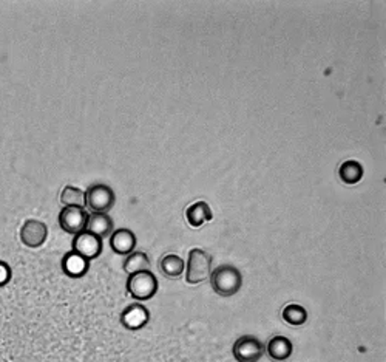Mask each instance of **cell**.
Segmentation results:
<instances>
[{
	"instance_id": "6da1fadb",
	"label": "cell",
	"mask_w": 386,
	"mask_h": 362,
	"mask_svg": "<svg viewBox=\"0 0 386 362\" xmlns=\"http://www.w3.org/2000/svg\"><path fill=\"white\" fill-rule=\"evenodd\" d=\"M210 285L216 295L229 297L236 295L243 285L241 273L232 265H221L210 274Z\"/></svg>"
},
{
	"instance_id": "7a4b0ae2",
	"label": "cell",
	"mask_w": 386,
	"mask_h": 362,
	"mask_svg": "<svg viewBox=\"0 0 386 362\" xmlns=\"http://www.w3.org/2000/svg\"><path fill=\"white\" fill-rule=\"evenodd\" d=\"M212 257H210L206 251L199 248H193L189 253L187 260V274L186 279L192 285L204 282L212 274Z\"/></svg>"
},
{
	"instance_id": "3957f363",
	"label": "cell",
	"mask_w": 386,
	"mask_h": 362,
	"mask_svg": "<svg viewBox=\"0 0 386 362\" xmlns=\"http://www.w3.org/2000/svg\"><path fill=\"white\" fill-rule=\"evenodd\" d=\"M127 291L136 300H148L156 295L158 279L150 271L131 274L127 280Z\"/></svg>"
},
{
	"instance_id": "277c9868",
	"label": "cell",
	"mask_w": 386,
	"mask_h": 362,
	"mask_svg": "<svg viewBox=\"0 0 386 362\" xmlns=\"http://www.w3.org/2000/svg\"><path fill=\"white\" fill-rule=\"evenodd\" d=\"M116 197L113 189L105 185H93L85 192V206L92 212L107 214L115 206Z\"/></svg>"
},
{
	"instance_id": "5b68a950",
	"label": "cell",
	"mask_w": 386,
	"mask_h": 362,
	"mask_svg": "<svg viewBox=\"0 0 386 362\" xmlns=\"http://www.w3.org/2000/svg\"><path fill=\"white\" fill-rule=\"evenodd\" d=\"M265 355V346L255 336H241L233 344V356L238 362H258Z\"/></svg>"
},
{
	"instance_id": "8992f818",
	"label": "cell",
	"mask_w": 386,
	"mask_h": 362,
	"mask_svg": "<svg viewBox=\"0 0 386 362\" xmlns=\"http://www.w3.org/2000/svg\"><path fill=\"white\" fill-rule=\"evenodd\" d=\"M90 215L84 208H64L59 214V225L68 234L77 236L87 229Z\"/></svg>"
},
{
	"instance_id": "52a82bcc",
	"label": "cell",
	"mask_w": 386,
	"mask_h": 362,
	"mask_svg": "<svg viewBox=\"0 0 386 362\" xmlns=\"http://www.w3.org/2000/svg\"><path fill=\"white\" fill-rule=\"evenodd\" d=\"M72 245L75 253L89 258V260L96 258L102 253V238L92 234L89 231H84L81 234L75 236Z\"/></svg>"
},
{
	"instance_id": "ba28073f",
	"label": "cell",
	"mask_w": 386,
	"mask_h": 362,
	"mask_svg": "<svg viewBox=\"0 0 386 362\" xmlns=\"http://www.w3.org/2000/svg\"><path fill=\"white\" fill-rule=\"evenodd\" d=\"M48 237V228L39 220H26L21 228V240L28 248H38L43 245Z\"/></svg>"
},
{
	"instance_id": "9c48e42d",
	"label": "cell",
	"mask_w": 386,
	"mask_h": 362,
	"mask_svg": "<svg viewBox=\"0 0 386 362\" xmlns=\"http://www.w3.org/2000/svg\"><path fill=\"white\" fill-rule=\"evenodd\" d=\"M148 321H150V313L141 304H133L127 307L121 314V324L131 331L144 329Z\"/></svg>"
},
{
	"instance_id": "30bf717a",
	"label": "cell",
	"mask_w": 386,
	"mask_h": 362,
	"mask_svg": "<svg viewBox=\"0 0 386 362\" xmlns=\"http://www.w3.org/2000/svg\"><path fill=\"white\" fill-rule=\"evenodd\" d=\"M110 248L119 256H128L136 248V236L130 229H118L110 237Z\"/></svg>"
},
{
	"instance_id": "8fae6325",
	"label": "cell",
	"mask_w": 386,
	"mask_h": 362,
	"mask_svg": "<svg viewBox=\"0 0 386 362\" xmlns=\"http://www.w3.org/2000/svg\"><path fill=\"white\" fill-rule=\"evenodd\" d=\"M90 270V260L75 251H70L62 258V271L68 278H82Z\"/></svg>"
},
{
	"instance_id": "7c38bea8",
	"label": "cell",
	"mask_w": 386,
	"mask_h": 362,
	"mask_svg": "<svg viewBox=\"0 0 386 362\" xmlns=\"http://www.w3.org/2000/svg\"><path fill=\"white\" fill-rule=\"evenodd\" d=\"M92 232V234L98 236L101 238L111 236L113 231V220L109 214L105 212H93L89 219V225H87V229Z\"/></svg>"
},
{
	"instance_id": "4fadbf2b",
	"label": "cell",
	"mask_w": 386,
	"mask_h": 362,
	"mask_svg": "<svg viewBox=\"0 0 386 362\" xmlns=\"http://www.w3.org/2000/svg\"><path fill=\"white\" fill-rule=\"evenodd\" d=\"M212 217H214L212 209H210V206L206 202L193 203L186 211V219L193 228L203 226L206 221L212 220Z\"/></svg>"
},
{
	"instance_id": "5bb4252c",
	"label": "cell",
	"mask_w": 386,
	"mask_h": 362,
	"mask_svg": "<svg viewBox=\"0 0 386 362\" xmlns=\"http://www.w3.org/2000/svg\"><path fill=\"white\" fill-rule=\"evenodd\" d=\"M268 355L274 361H286L292 355V342L285 336H275L268 344Z\"/></svg>"
},
{
	"instance_id": "9a60e30c",
	"label": "cell",
	"mask_w": 386,
	"mask_h": 362,
	"mask_svg": "<svg viewBox=\"0 0 386 362\" xmlns=\"http://www.w3.org/2000/svg\"><path fill=\"white\" fill-rule=\"evenodd\" d=\"M184 268H186V263L177 254L164 256L160 262V271L169 279H178L184 273Z\"/></svg>"
},
{
	"instance_id": "2e32d148",
	"label": "cell",
	"mask_w": 386,
	"mask_h": 362,
	"mask_svg": "<svg viewBox=\"0 0 386 362\" xmlns=\"http://www.w3.org/2000/svg\"><path fill=\"white\" fill-rule=\"evenodd\" d=\"M338 177L346 185H355L363 177V168L358 161H345L338 169Z\"/></svg>"
},
{
	"instance_id": "e0dca14e",
	"label": "cell",
	"mask_w": 386,
	"mask_h": 362,
	"mask_svg": "<svg viewBox=\"0 0 386 362\" xmlns=\"http://www.w3.org/2000/svg\"><path fill=\"white\" fill-rule=\"evenodd\" d=\"M148 268H150V258L141 251H133L128 254L124 262V271L130 275L141 271H148Z\"/></svg>"
},
{
	"instance_id": "ac0fdd59",
	"label": "cell",
	"mask_w": 386,
	"mask_h": 362,
	"mask_svg": "<svg viewBox=\"0 0 386 362\" xmlns=\"http://www.w3.org/2000/svg\"><path fill=\"white\" fill-rule=\"evenodd\" d=\"M60 203L65 208H84L85 206V192L75 186H65L60 194Z\"/></svg>"
},
{
	"instance_id": "d6986e66",
	"label": "cell",
	"mask_w": 386,
	"mask_h": 362,
	"mask_svg": "<svg viewBox=\"0 0 386 362\" xmlns=\"http://www.w3.org/2000/svg\"><path fill=\"white\" fill-rule=\"evenodd\" d=\"M283 319L289 325L298 327V325H303L306 321H308V312H306L302 305L291 304V305L285 307Z\"/></svg>"
},
{
	"instance_id": "ffe728a7",
	"label": "cell",
	"mask_w": 386,
	"mask_h": 362,
	"mask_svg": "<svg viewBox=\"0 0 386 362\" xmlns=\"http://www.w3.org/2000/svg\"><path fill=\"white\" fill-rule=\"evenodd\" d=\"M11 279V268L5 262L0 260V287H5Z\"/></svg>"
}]
</instances>
